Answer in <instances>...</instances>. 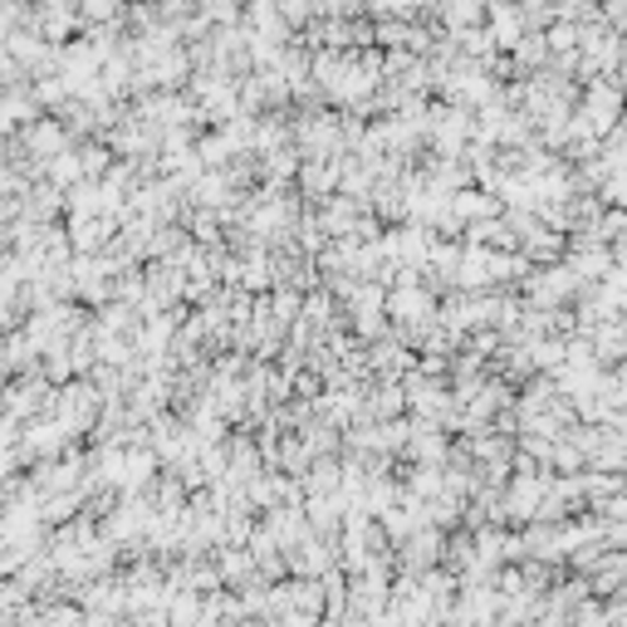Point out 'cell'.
Masks as SVG:
<instances>
[{
    "instance_id": "cell-3",
    "label": "cell",
    "mask_w": 627,
    "mask_h": 627,
    "mask_svg": "<svg viewBox=\"0 0 627 627\" xmlns=\"http://www.w3.org/2000/svg\"><path fill=\"white\" fill-rule=\"evenodd\" d=\"M45 176H49V182H59L65 192H69L75 182H83V176H89V167H83V148H69V152L49 157V162H45Z\"/></svg>"
},
{
    "instance_id": "cell-4",
    "label": "cell",
    "mask_w": 627,
    "mask_h": 627,
    "mask_svg": "<svg viewBox=\"0 0 627 627\" xmlns=\"http://www.w3.org/2000/svg\"><path fill=\"white\" fill-rule=\"evenodd\" d=\"M598 196H603V206H627V167H613V172L603 176Z\"/></svg>"
},
{
    "instance_id": "cell-2",
    "label": "cell",
    "mask_w": 627,
    "mask_h": 627,
    "mask_svg": "<svg viewBox=\"0 0 627 627\" xmlns=\"http://www.w3.org/2000/svg\"><path fill=\"white\" fill-rule=\"evenodd\" d=\"M305 490L309 495H333V490H343V466H339V456H314V466L305 470Z\"/></svg>"
},
{
    "instance_id": "cell-1",
    "label": "cell",
    "mask_w": 627,
    "mask_h": 627,
    "mask_svg": "<svg viewBox=\"0 0 627 627\" xmlns=\"http://www.w3.org/2000/svg\"><path fill=\"white\" fill-rule=\"evenodd\" d=\"M20 142H25V152L35 157L39 167H45L49 157L69 152L79 138H75V128H69V123L55 113V118H35V123H30V128H20Z\"/></svg>"
}]
</instances>
